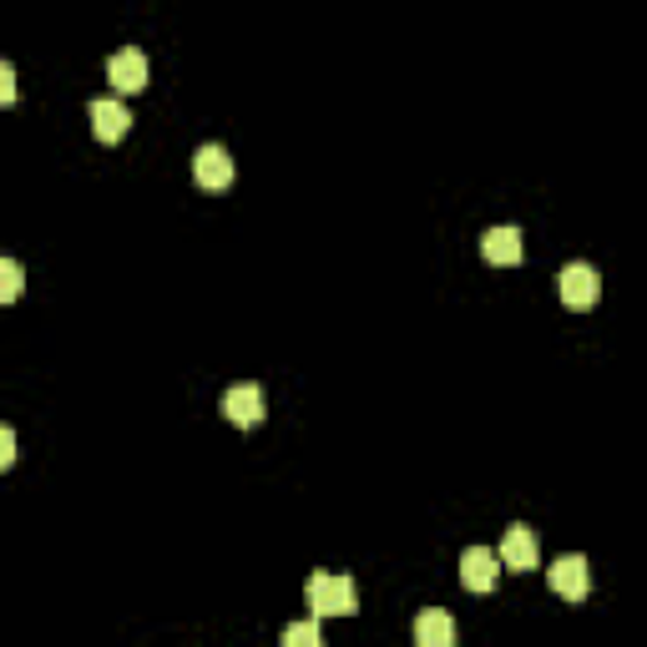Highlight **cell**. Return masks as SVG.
<instances>
[{
  "instance_id": "1",
  "label": "cell",
  "mask_w": 647,
  "mask_h": 647,
  "mask_svg": "<svg viewBox=\"0 0 647 647\" xmlns=\"http://www.w3.org/2000/svg\"><path fill=\"white\" fill-rule=\"evenodd\" d=\"M304 597H309V612H314V617H355L359 612V592L349 577H324V571H314Z\"/></svg>"
},
{
  "instance_id": "2",
  "label": "cell",
  "mask_w": 647,
  "mask_h": 647,
  "mask_svg": "<svg viewBox=\"0 0 647 647\" xmlns=\"http://www.w3.org/2000/svg\"><path fill=\"white\" fill-rule=\"evenodd\" d=\"M556 293H562L567 309H592L602 299V278H597L592 264H567L556 274Z\"/></svg>"
},
{
  "instance_id": "3",
  "label": "cell",
  "mask_w": 647,
  "mask_h": 647,
  "mask_svg": "<svg viewBox=\"0 0 647 647\" xmlns=\"http://www.w3.org/2000/svg\"><path fill=\"white\" fill-rule=\"evenodd\" d=\"M193 177H198V187H208V193H223V187L233 183V158H228V147L203 142L198 152H193Z\"/></svg>"
},
{
  "instance_id": "4",
  "label": "cell",
  "mask_w": 647,
  "mask_h": 647,
  "mask_svg": "<svg viewBox=\"0 0 647 647\" xmlns=\"http://www.w3.org/2000/svg\"><path fill=\"white\" fill-rule=\"evenodd\" d=\"M546 581H552L556 597L581 602V597H587V587H592V577H587V556L571 552V556H562V562H552V567H546Z\"/></svg>"
},
{
  "instance_id": "5",
  "label": "cell",
  "mask_w": 647,
  "mask_h": 647,
  "mask_svg": "<svg viewBox=\"0 0 647 647\" xmlns=\"http://www.w3.org/2000/svg\"><path fill=\"white\" fill-rule=\"evenodd\" d=\"M501 577V552H486V546H471L461 556V587L465 592H490Z\"/></svg>"
},
{
  "instance_id": "6",
  "label": "cell",
  "mask_w": 647,
  "mask_h": 647,
  "mask_svg": "<svg viewBox=\"0 0 647 647\" xmlns=\"http://www.w3.org/2000/svg\"><path fill=\"white\" fill-rule=\"evenodd\" d=\"M106 81H112L122 96L142 92V86H147V56L137 51V46H122V51L106 61Z\"/></svg>"
},
{
  "instance_id": "7",
  "label": "cell",
  "mask_w": 647,
  "mask_h": 647,
  "mask_svg": "<svg viewBox=\"0 0 647 647\" xmlns=\"http://www.w3.org/2000/svg\"><path fill=\"white\" fill-rule=\"evenodd\" d=\"M223 415H228L233 425H243V430H249V425H258V420H264V390H258L253 380L228 384V395H223Z\"/></svg>"
},
{
  "instance_id": "8",
  "label": "cell",
  "mask_w": 647,
  "mask_h": 647,
  "mask_svg": "<svg viewBox=\"0 0 647 647\" xmlns=\"http://www.w3.org/2000/svg\"><path fill=\"white\" fill-rule=\"evenodd\" d=\"M481 258L496 264V268H516L521 258H527V243H521V233H516L511 223H501V228H490L486 239H481Z\"/></svg>"
},
{
  "instance_id": "9",
  "label": "cell",
  "mask_w": 647,
  "mask_h": 647,
  "mask_svg": "<svg viewBox=\"0 0 647 647\" xmlns=\"http://www.w3.org/2000/svg\"><path fill=\"white\" fill-rule=\"evenodd\" d=\"M542 562V552H536V531L531 527H506V536H501V567H511V571H531Z\"/></svg>"
},
{
  "instance_id": "10",
  "label": "cell",
  "mask_w": 647,
  "mask_h": 647,
  "mask_svg": "<svg viewBox=\"0 0 647 647\" xmlns=\"http://www.w3.org/2000/svg\"><path fill=\"white\" fill-rule=\"evenodd\" d=\"M92 132L96 142H122L132 132V112L122 102H112V96H102V102H92Z\"/></svg>"
},
{
  "instance_id": "11",
  "label": "cell",
  "mask_w": 647,
  "mask_h": 647,
  "mask_svg": "<svg viewBox=\"0 0 647 647\" xmlns=\"http://www.w3.org/2000/svg\"><path fill=\"white\" fill-rule=\"evenodd\" d=\"M415 643L420 647H450L455 643V617L446 608H425L415 617Z\"/></svg>"
},
{
  "instance_id": "12",
  "label": "cell",
  "mask_w": 647,
  "mask_h": 647,
  "mask_svg": "<svg viewBox=\"0 0 647 647\" xmlns=\"http://www.w3.org/2000/svg\"><path fill=\"white\" fill-rule=\"evenodd\" d=\"M319 643H324L319 622H293V627H284V647H319Z\"/></svg>"
},
{
  "instance_id": "13",
  "label": "cell",
  "mask_w": 647,
  "mask_h": 647,
  "mask_svg": "<svg viewBox=\"0 0 647 647\" xmlns=\"http://www.w3.org/2000/svg\"><path fill=\"white\" fill-rule=\"evenodd\" d=\"M0 299H5V304L21 299V264H15V258H0Z\"/></svg>"
},
{
  "instance_id": "14",
  "label": "cell",
  "mask_w": 647,
  "mask_h": 647,
  "mask_svg": "<svg viewBox=\"0 0 647 647\" xmlns=\"http://www.w3.org/2000/svg\"><path fill=\"white\" fill-rule=\"evenodd\" d=\"M0 102H15V71H11V61H0Z\"/></svg>"
},
{
  "instance_id": "15",
  "label": "cell",
  "mask_w": 647,
  "mask_h": 647,
  "mask_svg": "<svg viewBox=\"0 0 647 647\" xmlns=\"http://www.w3.org/2000/svg\"><path fill=\"white\" fill-rule=\"evenodd\" d=\"M11 461H15V430L0 425V465H11Z\"/></svg>"
}]
</instances>
